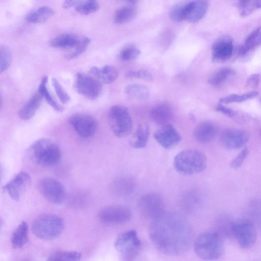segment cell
<instances>
[{
    "instance_id": "6da1fadb",
    "label": "cell",
    "mask_w": 261,
    "mask_h": 261,
    "mask_svg": "<svg viewBox=\"0 0 261 261\" xmlns=\"http://www.w3.org/2000/svg\"><path fill=\"white\" fill-rule=\"evenodd\" d=\"M149 237L155 247L169 256L180 255L191 244L192 231L189 223L176 213H165L152 220Z\"/></svg>"
},
{
    "instance_id": "7a4b0ae2",
    "label": "cell",
    "mask_w": 261,
    "mask_h": 261,
    "mask_svg": "<svg viewBox=\"0 0 261 261\" xmlns=\"http://www.w3.org/2000/svg\"><path fill=\"white\" fill-rule=\"evenodd\" d=\"M196 254L204 260H215L223 254L224 245L220 233L215 230H207L201 232L194 243Z\"/></svg>"
},
{
    "instance_id": "3957f363",
    "label": "cell",
    "mask_w": 261,
    "mask_h": 261,
    "mask_svg": "<svg viewBox=\"0 0 261 261\" xmlns=\"http://www.w3.org/2000/svg\"><path fill=\"white\" fill-rule=\"evenodd\" d=\"M64 228L63 219L59 216L44 214L37 217L32 224L31 229L37 238L45 240L59 237Z\"/></svg>"
},
{
    "instance_id": "277c9868",
    "label": "cell",
    "mask_w": 261,
    "mask_h": 261,
    "mask_svg": "<svg viewBox=\"0 0 261 261\" xmlns=\"http://www.w3.org/2000/svg\"><path fill=\"white\" fill-rule=\"evenodd\" d=\"M207 159L205 154L195 149L183 150L176 155L173 165L177 172L189 175L200 173L206 168Z\"/></svg>"
},
{
    "instance_id": "5b68a950",
    "label": "cell",
    "mask_w": 261,
    "mask_h": 261,
    "mask_svg": "<svg viewBox=\"0 0 261 261\" xmlns=\"http://www.w3.org/2000/svg\"><path fill=\"white\" fill-rule=\"evenodd\" d=\"M30 153L34 162L43 166H52L60 161L62 153L59 146L47 138L36 140L31 146Z\"/></svg>"
},
{
    "instance_id": "8992f818",
    "label": "cell",
    "mask_w": 261,
    "mask_h": 261,
    "mask_svg": "<svg viewBox=\"0 0 261 261\" xmlns=\"http://www.w3.org/2000/svg\"><path fill=\"white\" fill-rule=\"evenodd\" d=\"M108 119L111 129L117 137H125L130 133L132 119L125 106L117 105L112 107L108 113Z\"/></svg>"
},
{
    "instance_id": "52a82bcc",
    "label": "cell",
    "mask_w": 261,
    "mask_h": 261,
    "mask_svg": "<svg viewBox=\"0 0 261 261\" xmlns=\"http://www.w3.org/2000/svg\"><path fill=\"white\" fill-rule=\"evenodd\" d=\"M141 241L135 230H129L120 234L116 238L114 246L124 260H132L139 253Z\"/></svg>"
},
{
    "instance_id": "ba28073f",
    "label": "cell",
    "mask_w": 261,
    "mask_h": 261,
    "mask_svg": "<svg viewBox=\"0 0 261 261\" xmlns=\"http://www.w3.org/2000/svg\"><path fill=\"white\" fill-rule=\"evenodd\" d=\"M230 229L240 246L242 248H250L256 243L257 232L254 225L249 220L238 219L230 224Z\"/></svg>"
},
{
    "instance_id": "9c48e42d",
    "label": "cell",
    "mask_w": 261,
    "mask_h": 261,
    "mask_svg": "<svg viewBox=\"0 0 261 261\" xmlns=\"http://www.w3.org/2000/svg\"><path fill=\"white\" fill-rule=\"evenodd\" d=\"M141 214L152 220L165 213V205L161 197L156 193H147L142 196L137 202Z\"/></svg>"
},
{
    "instance_id": "30bf717a",
    "label": "cell",
    "mask_w": 261,
    "mask_h": 261,
    "mask_svg": "<svg viewBox=\"0 0 261 261\" xmlns=\"http://www.w3.org/2000/svg\"><path fill=\"white\" fill-rule=\"evenodd\" d=\"M102 84L91 75L78 72L74 78V87L81 95L90 100H95L100 95Z\"/></svg>"
},
{
    "instance_id": "8fae6325",
    "label": "cell",
    "mask_w": 261,
    "mask_h": 261,
    "mask_svg": "<svg viewBox=\"0 0 261 261\" xmlns=\"http://www.w3.org/2000/svg\"><path fill=\"white\" fill-rule=\"evenodd\" d=\"M38 190L42 196L54 204L62 203L66 197L64 187L59 181L53 177L41 179L38 184Z\"/></svg>"
},
{
    "instance_id": "7c38bea8",
    "label": "cell",
    "mask_w": 261,
    "mask_h": 261,
    "mask_svg": "<svg viewBox=\"0 0 261 261\" xmlns=\"http://www.w3.org/2000/svg\"><path fill=\"white\" fill-rule=\"evenodd\" d=\"M69 122L76 133L82 138L93 136L97 131L98 123L93 116L85 114H75L71 116Z\"/></svg>"
},
{
    "instance_id": "4fadbf2b",
    "label": "cell",
    "mask_w": 261,
    "mask_h": 261,
    "mask_svg": "<svg viewBox=\"0 0 261 261\" xmlns=\"http://www.w3.org/2000/svg\"><path fill=\"white\" fill-rule=\"evenodd\" d=\"M132 212L126 206L112 205L106 206L99 212L100 221L109 224H121L128 222L132 218Z\"/></svg>"
},
{
    "instance_id": "5bb4252c",
    "label": "cell",
    "mask_w": 261,
    "mask_h": 261,
    "mask_svg": "<svg viewBox=\"0 0 261 261\" xmlns=\"http://www.w3.org/2000/svg\"><path fill=\"white\" fill-rule=\"evenodd\" d=\"M31 178L26 172H20L3 187L4 191L14 200L18 201L30 185Z\"/></svg>"
},
{
    "instance_id": "9a60e30c",
    "label": "cell",
    "mask_w": 261,
    "mask_h": 261,
    "mask_svg": "<svg viewBox=\"0 0 261 261\" xmlns=\"http://www.w3.org/2000/svg\"><path fill=\"white\" fill-rule=\"evenodd\" d=\"M248 138V134L244 130L238 128H229L222 133L220 142L226 149H238L247 142Z\"/></svg>"
},
{
    "instance_id": "2e32d148",
    "label": "cell",
    "mask_w": 261,
    "mask_h": 261,
    "mask_svg": "<svg viewBox=\"0 0 261 261\" xmlns=\"http://www.w3.org/2000/svg\"><path fill=\"white\" fill-rule=\"evenodd\" d=\"M154 137L161 146L166 149L174 147L181 140V136L178 131L169 124L164 125L157 130Z\"/></svg>"
},
{
    "instance_id": "e0dca14e",
    "label": "cell",
    "mask_w": 261,
    "mask_h": 261,
    "mask_svg": "<svg viewBox=\"0 0 261 261\" xmlns=\"http://www.w3.org/2000/svg\"><path fill=\"white\" fill-rule=\"evenodd\" d=\"M233 51V44L228 37H222L212 46V59L215 62H223L229 59Z\"/></svg>"
},
{
    "instance_id": "ac0fdd59",
    "label": "cell",
    "mask_w": 261,
    "mask_h": 261,
    "mask_svg": "<svg viewBox=\"0 0 261 261\" xmlns=\"http://www.w3.org/2000/svg\"><path fill=\"white\" fill-rule=\"evenodd\" d=\"M210 0H193L185 5V20L196 22L206 14Z\"/></svg>"
},
{
    "instance_id": "d6986e66",
    "label": "cell",
    "mask_w": 261,
    "mask_h": 261,
    "mask_svg": "<svg viewBox=\"0 0 261 261\" xmlns=\"http://www.w3.org/2000/svg\"><path fill=\"white\" fill-rule=\"evenodd\" d=\"M89 74L102 84H110L118 76L117 69L112 65H106L102 68L93 66L91 68Z\"/></svg>"
},
{
    "instance_id": "ffe728a7",
    "label": "cell",
    "mask_w": 261,
    "mask_h": 261,
    "mask_svg": "<svg viewBox=\"0 0 261 261\" xmlns=\"http://www.w3.org/2000/svg\"><path fill=\"white\" fill-rule=\"evenodd\" d=\"M152 120L159 124L165 125L171 120L173 111L171 106L167 103L162 102L155 105L151 110Z\"/></svg>"
},
{
    "instance_id": "44dd1931",
    "label": "cell",
    "mask_w": 261,
    "mask_h": 261,
    "mask_svg": "<svg viewBox=\"0 0 261 261\" xmlns=\"http://www.w3.org/2000/svg\"><path fill=\"white\" fill-rule=\"evenodd\" d=\"M43 96L38 90L19 111V117L23 120L30 119L40 106Z\"/></svg>"
},
{
    "instance_id": "7402d4cb",
    "label": "cell",
    "mask_w": 261,
    "mask_h": 261,
    "mask_svg": "<svg viewBox=\"0 0 261 261\" xmlns=\"http://www.w3.org/2000/svg\"><path fill=\"white\" fill-rule=\"evenodd\" d=\"M216 135V127L211 122L199 124L194 131L195 139L201 143H207L214 139Z\"/></svg>"
},
{
    "instance_id": "603a6c76",
    "label": "cell",
    "mask_w": 261,
    "mask_h": 261,
    "mask_svg": "<svg viewBox=\"0 0 261 261\" xmlns=\"http://www.w3.org/2000/svg\"><path fill=\"white\" fill-rule=\"evenodd\" d=\"M149 133V127L147 123L139 124L130 139V145L137 149L145 147L148 142Z\"/></svg>"
},
{
    "instance_id": "cb8c5ba5",
    "label": "cell",
    "mask_w": 261,
    "mask_h": 261,
    "mask_svg": "<svg viewBox=\"0 0 261 261\" xmlns=\"http://www.w3.org/2000/svg\"><path fill=\"white\" fill-rule=\"evenodd\" d=\"M55 14L54 10L47 6H41L32 10L25 16L27 21L39 23L46 21Z\"/></svg>"
},
{
    "instance_id": "d4e9b609",
    "label": "cell",
    "mask_w": 261,
    "mask_h": 261,
    "mask_svg": "<svg viewBox=\"0 0 261 261\" xmlns=\"http://www.w3.org/2000/svg\"><path fill=\"white\" fill-rule=\"evenodd\" d=\"M28 240V227L25 221H22L13 232L11 242L14 249L22 248Z\"/></svg>"
},
{
    "instance_id": "484cf974",
    "label": "cell",
    "mask_w": 261,
    "mask_h": 261,
    "mask_svg": "<svg viewBox=\"0 0 261 261\" xmlns=\"http://www.w3.org/2000/svg\"><path fill=\"white\" fill-rule=\"evenodd\" d=\"M79 39L71 34H64L52 39L49 45L58 48H70L74 47L77 44Z\"/></svg>"
},
{
    "instance_id": "4316f807",
    "label": "cell",
    "mask_w": 261,
    "mask_h": 261,
    "mask_svg": "<svg viewBox=\"0 0 261 261\" xmlns=\"http://www.w3.org/2000/svg\"><path fill=\"white\" fill-rule=\"evenodd\" d=\"M261 43V27L256 28L247 37L239 49V55L245 56Z\"/></svg>"
},
{
    "instance_id": "83f0119b",
    "label": "cell",
    "mask_w": 261,
    "mask_h": 261,
    "mask_svg": "<svg viewBox=\"0 0 261 261\" xmlns=\"http://www.w3.org/2000/svg\"><path fill=\"white\" fill-rule=\"evenodd\" d=\"M125 92L129 97L138 100H147L149 97L150 92L147 87L139 84L127 85Z\"/></svg>"
},
{
    "instance_id": "f1b7e54d",
    "label": "cell",
    "mask_w": 261,
    "mask_h": 261,
    "mask_svg": "<svg viewBox=\"0 0 261 261\" xmlns=\"http://www.w3.org/2000/svg\"><path fill=\"white\" fill-rule=\"evenodd\" d=\"M234 73L233 70L228 67L220 68L209 77L208 83L213 86L218 87L224 84Z\"/></svg>"
},
{
    "instance_id": "f546056e",
    "label": "cell",
    "mask_w": 261,
    "mask_h": 261,
    "mask_svg": "<svg viewBox=\"0 0 261 261\" xmlns=\"http://www.w3.org/2000/svg\"><path fill=\"white\" fill-rule=\"evenodd\" d=\"M48 78L46 76H44L41 80L39 87V91L42 94L48 104L52 107L55 110L58 112H62L64 108L60 106L53 97L47 89Z\"/></svg>"
},
{
    "instance_id": "4dcf8cb0",
    "label": "cell",
    "mask_w": 261,
    "mask_h": 261,
    "mask_svg": "<svg viewBox=\"0 0 261 261\" xmlns=\"http://www.w3.org/2000/svg\"><path fill=\"white\" fill-rule=\"evenodd\" d=\"M82 254L75 251H58L51 253L47 260H68L74 261L80 260Z\"/></svg>"
},
{
    "instance_id": "1f68e13d",
    "label": "cell",
    "mask_w": 261,
    "mask_h": 261,
    "mask_svg": "<svg viewBox=\"0 0 261 261\" xmlns=\"http://www.w3.org/2000/svg\"><path fill=\"white\" fill-rule=\"evenodd\" d=\"M135 11L129 7H124L118 9L114 15V21L118 24H122L132 20L135 16Z\"/></svg>"
},
{
    "instance_id": "d6a6232c",
    "label": "cell",
    "mask_w": 261,
    "mask_h": 261,
    "mask_svg": "<svg viewBox=\"0 0 261 261\" xmlns=\"http://www.w3.org/2000/svg\"><path fill=\"white\" fill-rule=\"evenodd\" d=\"M258 95L257 91H250L241 95L231 94L220 99V102L221 103H227L230 102H239L244 101L247 99L253 98Z\"/></svg>"
},
{
    "instance_id": "836d02e7",
    "label": "cell",
    "mask_w": 261,
    "mask_h": 261,
    "mask_svg": "<svg viewBox=\"0 0 261 261\" xmlns=\"http://www.w3.org/2000/svg\"><path fill=\"white\" fill-rule=\"evenodd\" d=\"M99 8L96 1L81 2L75 7V11L82 15H89L96 12Z\"/></svg>"
},
{
    "instance_id": "e575fe53",
    "label": "cell",
    "mask_w": 261,
    "mask_h": 261,
    "mask_svg": "<svg viewBox=\"0 0 261 261\" xmlns=\"http://www.w3.org/2000/svg\"><path fill=\"white\" fill-rule=\"evenodd\" d=\"M90 42V39L87 37L79 39L77 44L74 47V50L66 55L65 58L69 60L79 57L86 51Z\"/></svg>"
},
{
    "instance_id": "d590c367",
    "label": "cell",
    "mask_w": 261,
    "mask_h": 261,
    "mask_svg": "<svg viewBox=\"0 0 261 261\" xmlns=\"http://www.w3.org/2000/svg\"><path fill=\"white\" fill-rule=\"evenodd\" d=\"M11 62V54L9 49L5 46L0 47V71L3 72L7 70Z\"/></svg>"
},
{
    "instance_id": "8d00e7d4",
    "label": "cell",
    "mask_w": 261,
    "mask_h": 261,
    "mask_svg": "<svg viewBox=\"0 0 261 261\" xmlns=\"http://www.w3.org/2000/svg\"><path fill=\"white\" fill-rule=\"evenodd\" d=\"M140 54L139 49L134 46L123 48L119 54V58L123 61H129L136 59Z\"/></svg>"
},
{
    "instance_id": "74e56055",
    "label": "cell",
    "mask_w": 261,
    "mask_h": 261,
    "mask_svg": "<svg viewBox=\"0 0 261 261\" xmlns=\"http://www.w3.org/2000/svg\"><path fill=\"white\" fill-rule=\"evenodd\" d=\"M52 84L60 101L64 104L68 102L70 100V96L64 90L59 81L57 79L53 78L52 79Z\"/></svg>"
},
{
    "instance_id": "f35d334b",
    "label": "cell",
    "mask_w": 261,
    "mask_h": 261,
    "mask_svg": "<svg viewBox=\"0 0 261 261\" xmlns=\"http://www.w3.org/2000/svg\"><path fill=\"white\" fill-rule=\"evenodd\" d=\"M126 76L129 78L139 79L147 82H152L153 80L152 74L145 69L129 71Z\"/></svg>"
},
{
    "instance_id": "ab89813d",
    "label": "cell",
    "mask_w": 261,
    "mask_h": 261,
    "mask_svg": "<svg viewBox=\"0 0 261 261\" xmlns=\"http://www.w3.org/2000/svg\"><path fill=\"white\" fill-rule=\"evenodd\" d=\"M185 5L176 6L171 9L170 17L172 20L177 22L185 20Z\"/></svg>"
},
{
    "instance_id": "60d3db41",
    "label": "cell",
    "mask_w": 261,
    "mask_h": 261,
    "mask_svg": "<svg viewBox=\"0 0 261 261\" xmlns=\"http://www.w3.org/2000/svg\"><path fill=\"white\" fill-rule=\"evenodd\" d=\"M248 154V150L244 148L230 163V167L234 169L240 168L243 164Z\"/></svg>"
},
{
    "instance_id": "b9f144b4",
    "label": "cell",
    "mask_w": 261,
    "mask_h": 261,
    "mask_svg": "<svg viewBox=\"0 0 261 261\" xmlns=\"http://www.w3.org/2000/svg\"><path fill=\"white\" fill-rule=\"evenodd\" d=\"M216 110L227 116L233 119H236V120H237L238 121L240 118H241V117L243 116L240 115V114L238 113L236 111L224 106L221 103H220L217 105Z\"/></svg>"
},
{
    "instance_id": "7bdbcfd3",
    "label": "cell",
    "mask_w": 261,
    "mask_h": 261,
    "mask_svg": "<svg viewBox=\"0 0 261 261\" xmlns=\"http://www.w3.org/2000/svg\"><path fill=\"white\" fill-rule=\"evenodd\" d=\"M259 75L258 74H252L248 77L246 82V86L251 88H256L259 85Z\"/></svg>"
},
{
    "instance_id": "ee69618b",
    "label": "cell",
    "mask_w": 261,
    "mask_h": 261,
    "mask_svg": "<svg viewBox=\"0 0 261 261\" xmlns=\"http://www.w3.org/2000/svg\"><path fill=\"white\" fill-rule=\"evenodd\" d=\"M253 0H239L240 8H242L244 15L251 11V4Z\"/></svg>"
},
{
    "instance_id": "f6af8a7d",
    "label": "cell",
    "mask_w": 261,
    "mask_h": 261,
    "mask_svg": "<svg viewBox=\"0 0 261 261\" xmlns=\"http://www.w3.org/2000/svg\"><path fill=\"white\" fill-rule=\"evenodd\" d=\"M81 2V0H64L62 7L64 9L75 7Z\"/></svg>"
},
{
    "instance_id": "bcb514c9",
    "label": "cell",
    "mask_w": 261,
    "mask_h": 261,
    "mask_svg": "<svg viewBox=\"0 0 261 261\" xmlns=\"http://www.w3.org/2000/svg\"><path fill=\"white\" fill-rule=\"evenodd\" d=\"M261 8V0H253L251 5L252 11L254 9Z\"/></svg>"
},
{
    "instance_id": "7dc6e473",
    "label": "cell",
    "mask_w": 261,
    "mask_h": 261,
    "mask_svg": "<svg viewBox=\"0 0 261 261\" xmlns=\"http://www.w3.org/2000/svg\"><path fill=\"white\" fill-rule=\"evenodd\" d=\"M128 1H129V2L130 3H136L138 0H127Z\"/></svg>"
},
{
    "instance_id": "c3c4849f",
    "label": "cell",
    "mask_w": 261,
    "mask_h": 261,
    "mask_svg": "<svg viewBox=\"0 0 261 261\" xmlns=\"http://www.w3.org/2000/svg\"><path fill=\"white\" fill-rule=\"evenodd\" d=\"M87 1H96V0H87Z\"/></svg>"
},
{
    "instance_id": "681fc988",
    "label": "cell",
    "mask_w": 261,
    "mask_h": 261,
    "mask_svg": "<svg viewBox=\"0 0 261 261\" xmlns=\"http://www.w3.org/2000/svg\"><path fill=\"white\" fill-rule=\"evenodd\" d=\"M260 135H261V130H260Z\"/></svg>"
}]
</instances>
